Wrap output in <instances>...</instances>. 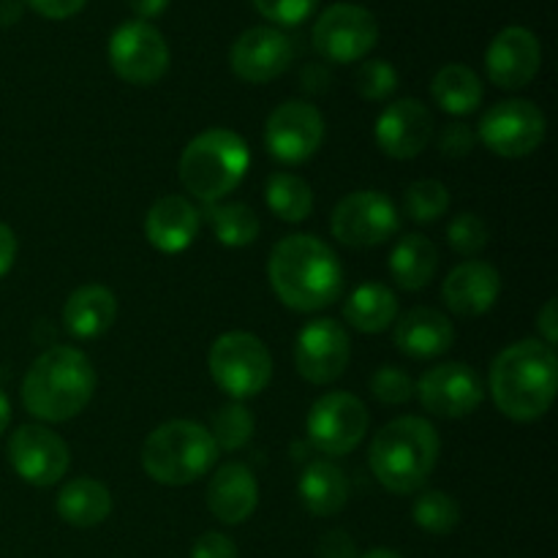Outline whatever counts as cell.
<instances>
[{
    "instance_id": "d6a6232c",
    "label": "cell",
    "mask_w": 558,
    "mask_h": 558,
    "mask_svg": "<svg viewBox=\"0 0 558 558\" xmlns=\"http://www.w3.org/2000/svg\"><path fill=\"white\" fill-rule=\"evenodd\" d=\"M407 216L417 223H430L441 218L450 207V191L439 180H417L403 194Z\"/></svg>"
},
{
    "instance_id": "cb8c5ba5",
    "label": "cell",
    "mask_w": 558,
    "mask_h": 558,
    "mask_svg": "<svg viewBox=\"0 0 558 558\" xmlns=\"http://www.w3.org/2000/svg\"><path fill=\"white\" fill-rule=\"evenodd\" d=\"M118 319V300L101 283H87L80 287L63 308V325L74 338L90 341L104 336Z\"/></svg>"
},
{
    "instance_id": "d6986e66",
    "label": "cell",
    "mask_w": 558,
    "mask_h": 558,
    "mask_svg": "<svg viewBox=\"0 0 558 558\" xmlns=\"http://www.w3.org/2000/svg\"><path fill=\"white\" fill-rule=\"evenodd\" d=\"M434 136V114L417 98L390 104L376 120V145L398 161L417 158Z\"/></svg>"
},
{
    "instance_id": "44dd1931",
    "label": "cell",
    "mask_w": 558,
    "mask_h": 558,
    "mask_svg": "<svg viewBox=\"0 0 558 558\" xmlns=\"http://www.w3.org/2000/svg\"><path fill=\"white\" fill-rule=\"evenodd\" d=\"M259 505V485L245 463H227L207 485V507L223 526H240Z\"/></svg>"
},
{
    "instance_id": "7dc6e473",
    "label": "cell",
    "mask_w": 558,
    "mask_h": 558,
    "mask_svg": "<svg viewBox=\"0 0 558 558\" xmlns=\"http://www.w3.org/2000/svg\"><path fill=\"white\" fill-rule=\"evenodd\" d=\"M9 425H11V403L9 398H5V392L0 390V436L9 430Z\"/></svg>"
},
{
    "instance_id": "603a6c76",
    "label": "cell",
    "mask_w": 558,
    "mask_h": 558,
    "mask_svg": "<svg viewBox=\"0 0 558 558\" xmlns=\"http://www.w3.org/2000/svg\"><path fill=\"white\" fill-rule=\"evenodd\" d=\"M456 341L450 319L436 308H412L398 319L396 347L407 357L430 360L445 354Z\"/></svg>"
},
{
    "instance_id": "7c38bea8",
    "label": "cell",
    "mask_w": 558,
    "mask_h": 558,
    "mask_svg": "<svg viewBox=\"0 0 558 558\" xmlns=\"http://www.w3.org/2000/svg\"><path fill=\"white\" fill-rule=\"evenodd\" d=\"M368 430V409L352 392H327L308 412V439L322 456H349Z\"/></svg>"
},
{
    "instance_id": "d4e9b609",
    "label": "cell",
    "mask_w": 558,
    "mask_h": 558,
    "mask_svg": "<svg viewBox=\"0 0 558 558\" xmlns=\"http://www.w3.org/2000/svg\"><path fill=\"white\" fill-rule=\"evenodd\" d=\"M54 507L69 526L93 529L107 521L109 512H112V494L98 480L76 477L63 485Z\"/></svg>"
},
{
    "instance_id": "bcb514c9",
    "label": "cell",
    "mask_w": 558,
    "mask_h": 558,
    "mask_svg": "<svg viewBox=\"0 0 558 558\" xmlns=\"http://www.w3.org/2000/svg\"><path fill=\"white\" fill-rule=\"evenodd\" d=\"M22 16L20 0H0V25H11Z\"/></svg>"
},
{
    "instance_id": "ee69618b",
    "label": "cell",
    "mask_w": 558,
    "mask_h": 558,
    "mask_svg": "<svg viewBox=\"0 0 558 558\" xmlns=\"http://www.w3.org/2000/svg\"><path fill=\"white\" fill-rule=\"evenodd\" d=\"M16 234L11 232V227H5V223H0V278L9 276V270L14 267V259H16Z\"/></svg>"
},
{
    "instance_id": "5b68a950",
    "label": "cell",
    "mask_w": 558,
    "mask_h": 558,
    "mask_svg": "<svg viewBox=\"0 0 558 558\" xmlns=\"http://www.w3.org/2000/svg\"><path fill=\"white\" fill-rule=\"evenodd\" d=\"M251 167V150L234 131L210 129L191 140L180 156V183L205 205H216L243 183Z\"/></svg>"
},
{
    "instance_id": "6da1fadb",
    "label": "cell",
    "mask_w": 558,
    "mask_h": 558,
    "mask_svg": "<svg viewBox=\"0 0 558 558\" xmlns=\"http://www.w3.org/2000/svg\"><path fill=\"white\" fill-rule=\"evenodd\" d=\"M272 292L300 314L330 308L343 292V267L336 251L314 234H289L272 248L267 265Z\"/></svg>"
},
{
    "instance_id": "277c9868",
    "label": "cell",
    "mask_w": 558,
    "mask_h": 558,
    "mask_svg": "<svg viewBox=\"0 0 558 558\" xmlns=\"http://www.w3.org/2000/svg\"><path fill=\"white\" fill-rule=\"evenodd\" d=\"M439 434L423 417H398L374 436L368 450L376 483L390 494H417L439 461Z\"/></svg>"
},
{
    "instance_id": "9a60e30c",
    "label": "cell",
    "mask_w": 558,
    "mask_h": 558,
    "mask_svg": "<svg viewBox=\"0 0 558 558\" xmlns=\"http://www.w3.org/2000/svg\"><path fill=\"white\" fill-rule=\"evenodd\" d=\"M349 332L332 319H314L300 330L294 343L298 374L311 385H332L349 365Z\"/></svg>"
},
{
    "instance_id": "b9f144b4",
    "label": "cell",
    "mask_w": 558,
    "mask_h": 558,
    "mask_svg": "<svg viewBox=\"0 0 558 558\" xmlns=\"http://www.w3.org/2000/svg\"><path fill=\"white\" fill-rule=\"evenodd\" d=\"M25 3L47 20H69L85 9L87 0H25Z\"/></svg>"
},
{
    "instance_id": "ab89813d",
    "label": "cell",
    "mask_w": 558,
    "mask_h": 558,
    "mask_svg": "<svg viewBox=\"0 0 558 558\" xmlns=\"http://www.w3.org/2000/svg\"><path fill=\"white\" fill-rule=\"evenodd\" d=\"M191 558H238V545L221 532H207L191 548Z\"/></svg>"
},
{
    "instance_id": "e0dca14e",
    "label": "cell",
    "mask_w": 558,
    "mask_h": 558,
    "mask_svg": "<svg viewBox=\"0 0 558 558\" xmlns=\"http://www.w3.org/2000/svg\"><path fill=\"white\" fill-rule=\"evenodd\" d=\"M294 47L289 36L278 27H248L240 33L238 41L232 44L229 52V65L234 74L251 85H265L281 76L292 65Z\"/></svg>"
},
{
    "instance_id": "30bf717a",
    "label": "cell",
    "mask_w": 558,
    "mask_h": 558,
    "mask_svg": "<svg viewBox=\"0 0 558 558\" xmlns=\"http://www.w3.org/2000/svg\"><path fill=\"white\" fill-rule=\"evenodd\" d=\"M379 41V22L357 3H336L314 25V47L332 63L363 60Z\"/></svg>"
},
{
    "instance_id": "9c48e42d",
    "label": "cell",
    "mask_w": 558,
    "mask_h": 558,
    "mask_svg": "<svg viewBox=\"0 0 558 558\" xmlns=\"http://www.w3.org/2000/svg\"><path fill=\"white\" fill-rule=\"evenodd\" d=\"M545 114L526 98H512L490 107L480 120V140L501 158L532 156L545 140Z\"/></svg>"
},
{
    "instance_id": "8fae6325",
    "label": "cell",
    "mask_w": 558,
    "mask_h": 558,
    "mask_svg": "<svg viewBox=\"0 0 558 558\" xmlns=\"http://www.w3.org/2000/svg\"><path fill=\"white\" fill-rule=\"evenodd\" d=\"M109 63L129 85H153L169 69V44L150 22H123L109 38Z\"/></svg>"
},
{
    "instance_id": "3957f363",
    "label": "cell",
    "mask_w": 558,
    "mask_h": 558,
    "mask_svg": "<svg viewBox=\"0 0 558 558\" xmlns=\"http://www.w3.org/2000/svg\"><path fill=\"white\" fill-rule=\"evenodd\" d=\"M96 368L74 347H52L38 354L22 379V403L44 423H65L90 403Z\"/></svg>"
},
{
    "instance_id": "7a4b0ae2",
    "label": "cell",
    "mask_w": 558,
    "mask_h": 558,
    "mask_svg": "<svg viewBox=\"0 0 558 558\" xmlns=\"http://www.w3.org/2000/svg\"><path fill=\"white\" fill-rule=\"evenodd\" d=\"M558 360L548 343L526 338L501 349L490 365V396L505 417L539 420L556 401Z\"/></svg>"
},
{
    "instance_id": "484cf974",
    "label": "cell",
    "mask_w": 558,
    "mask_h": 558,
    "mask_svg": "<svg viewBox=\"0 0 558 558\" xmlns=\"http://www.w3.org/2000/svg\"><path fill=\"white\" fill-rule=\"evenodd\" d=\"M300 499L316 518H332L347 507L349 483L330 461H314L300 477Z\"/></svg>"
},
{
    "instance_id": "5bb4252c",
    "label": "cell",
    "mask_w": 558,
    "mask_h": 558,
    "mask_svg": "<svg viewBox=\"0 0 558 558\" xmlns=\"http://www.w3.org/2000/svg\"><path fill=\"white\" fill-rule=\"evenodd\" d=\"M325 140V118L305 101H287L267 118L265 145L281 163H303Z\"/></svg>"
},
{
    "instance_id": "4316f807",
    "label": "cell",
    "mask_w": 558,
    "mask_h": 558,
    "mask_svg": "<svg viewBox=\"0 0 558 558\" xmlns=\"http://www.w3.org/2000/svg\"><path fill=\"white\" fill-rule=\"evenodd\" d=\"M439 267V251L425 234H407L398 240L390 254L392 281L407 292H420L428 287Z\"/></svg>"
},
{
    "instance_id": "ac0fdd59",
    "label": "cell",
    "mask_w": 558,
    "mask_h": 558,
    "mask_svg": "<svg viewBox=\"0 0 558 558\" xmlns=\"http://www.w3.org/2000/svg\"><path fill=\"white\" fill-rule=\"evenodd\" d=\"M539 65H543L539 38L523 25H510L496 33L488 52H485V71H488L490 82L499 85L501 90L526 87L539 74Z\"/></svg>"
},
{
    "instance_id": "60d3db41",
    "label": "cell",
    "mask_w": 558,
    "mask_h": 558,
    "mask_svg": "<svg viewBox=\"0 0 558 558\" xmlns=\"http://www.w3.org/2000/svg\"><path fill=\"white\" fill-rule=\"evenodd\" d=\"M316 554L319 558H357V545L343 529H330L327 534H322Z\"/></svg>"
},
{
    "instance_id": "f1b7e54d",
    "label": "cell",
    "mask_w": 558,
    "mask_h": 558,
    "mask_svg": "<svg viewBox=\"0 0 558 558\" xmlns=\"http://www.w3.org/2000/svg\"><path fill=\"white\" fill-rule=\"evenodd\" d=\"M430 93L434 101L450 114H472L483 104V82L463 63L441 65L430 82Z\"/></svg>"
},
{
    "instance_id": "ba28073f",
    "label": "cell",
    "mask_w": 558,
    "mask_h": 558,
    "mask_svg": "<svg viewBox=\"0 0 558 558\" xmlns=\"http://www.w3.org/2000/svg\"><path fill=\"white\" fill-rule=\"evenodd\" d=\"M401 227L396 205L381 191H354L343 196L330 218L336 240L349 248H374L387 243Z\"/></svg>"
},
{
    "instance_id": "4dcf8cb0",
    "label": "cell",
    "mask_w": 558,
    "mask_h": 558,
    "mask_svg": "<svg viewBox=\"0 0 558 558\" xmlns=\"http://www.w3.org/2000/svg\"><path fill=\"white\" fill-rule=\"evenodd\" d=\"M218 243L227 248H245L259 238V218L248 205H207L205 210Z\"/></svg>"
},
{
    "instance_id": "7402d4cb",
    "label": "cell",
    "mask_w": 558,
    "mask_h": 558,
    "mask_svg": "<svg viewBox=\"0 0 558 558\" xmlns=\"http://www.w3.org/2000/svg\"><path fill=\"white\" fill-rule=\"evenodd\" d=\"M199 210L185 196H161L145 216V234L161 254H180L199 234Z\"/></svg>"
},
{
    "instance_id": "2e32d148",
    "label": "cell",
    "mask_w": 558,
    "mask_h": 558,
    "mask_svg": "<svg viewBox=\"0 0 558 558\" xmlns=\"http://www.w3.org/2000/svg\"><path fill=\"white\" fill-rule=\"evenodd\" d=\"M425 412L436 417H466L477 412L485 398V387L477 371L463 363H441L423 374L414 387Z\"/></svg>"
},
{
    "instance_id": "8992f818",
    "label": "cell",
    "mask_w": 558,
    "mask_h": 558,
    "mask_svg": "<svg viewBox=\"0 0 558 558\" xmlns=\"http://www.w3.org/2000/svg\"><path fill=\"white\" fill-rule=\"evenodd\" d=\"M218 447L210 430L191 420L163 423L142 447V466L158 485H189L210 472Z\"/></svg>"
},
{
    "instance_id": "c3c4849f",
    "label": "cell",
    "mask_w": 558,
    "mask_h": 558,
    "mask_svg": "<svg viewBox=\"0 0 558 558\" xmlns=\"http://www.w3.org/2000/svg\"><path fill=\"white\" fill-rule=\"evenodd\" d=\"M357 558H403V556L396 554V550H390V548H374V550H368L365 556H357Z\"/></svg>"
},
{
    "instance_id": "4fadbf2b",
    "label": "cell",
    "mask_w": 558,
    "mask_h": 558,
    "mask_svg": "<svg viewBox=\"0 0 558 558\" xmlns=\"http://www.w3.org/2000/svg\"><path fill=\"white\" fill-rule=\"evenodd\" d=\"M9 461L27 485L49 488L65 477L71 452L54 430L44 425H20L9 439Z\"/></svg>"
},
{
    "instance_id": "f35d334b",
    "label": "cell",
    "mask_w": 558,
    "mask_h": 558,
    "mask_svg": "<svg viewBox=\"0 0 558 558\" xmlns=\"http://www.w3.org/2000/svg\"><path fill=\"white\" fill-rule=\"evenodd\" d=\"M474 142H477V136H474V131L469 125L452 123L447 129H441L439 150L450 158H463L474 150Z\"/></svg>"
},
{
    "instance_id": "74e56055",
    "label": "cell",
    "mask_w": 558,
    "mask_h": 558,
    "mask_svg": "<svg viewBox=\"0 0 558 558\" xmlns=\"http://www.w3.org/2000/svg\"><path fill=\"white\" fill-rule=\"evenodd\" d=\"M251 3H254V9L265 20L283 27H292L308 20L316 5H319V0H251Z\"/></svg>"
},
{
    "instance_id": "836d02e7",
    "label": "cell",
    "mask_w": 558,
    "mask_h": 558,
    "mask_svg": "<svg viewBox=\"0 0 558 558\" xmlns=\"http://www.w3.org/2000/svg\"><path fill=\"white\" fill-rule=\"evenodd\" d=\"M213 441L218 450H240L254 436V417L243 403H227L213 417Z\"/></svg>"
},
{
    "instance_id": "7bdbcfd3",
    "label": "cell",
    "mask_w": 558,
    "mask_h": 558,
    "mask_svg": "<svg viewBox=\"0 0 558 558\" xmlns=\"http://www.w3.org/2000/svg\"><path fill=\"white\" fill-rule=\"evenodd\" d=\"M537 330L543 332V343H548V347L554 349L556 341H558V303H556V298H550L548 303L543 305V311L537 314Z\"/></svg>"
},
{
    "instance_id": "83f0119b",
    "label": "cell",
    "mask_w": 558,
    "mask_h": 558,
    "mask_svg": "<svg viewBox=\"0 0 558 558\" xmlns=\"http://www.w3.org/2000/svg\"><path fill=\"white\" fill-rule=\"evenodd\" d=\"M398 298L385 283H363L343 303V319L360 332H381L396 322Z\"/></svg>"
},
{
    "instance_id": "f546056e",
    "label": "cell",
    "mask_w": 558,
    "mask_h": 558,
    "mask_svg": "<svg viewBox=\"0 0 558 558\" xmlns=\"http://www.w3.org/2000/svg\"><path fill=\"white\" fill-rule=\"evenodd\" d=\"M267 207L276 213L281 221L300 223L311 216L314 210V191L303 178L289 172H276L267 178L265 185Z\"/></svg>"
},
{
    "instance_id": "e575fe53",
    "label": "cell",
    "mask_w": 558,
    "mask_h": 558,
    "mask_svg": "<svg viewBox=\"0 0 558 558\" xmlns=\"http://www.w3.org/2000/svg\"><path fill=\"white\" fill-rule=\"evenodd\" d=\"M488 227L477 213H461L447 227V243L461 256H477L488 245Z\"/></svg>"
},
{
    "instance_id": "52a82bcc",
    "label": "cell",
    "mask_w": 558,
    "mask_h": 558,
    "mask_svg": "<svg viewBox=\"0 0 558 558\" xmlns=\"http://www.w3.org/2000/svg\"><path fill=\"white\" fill-rule=\"evenodd\" d=\"M210 376L229 398L245 401L267 390L272 379V357L251 332H223L210 349Z\"/></svg>"
},
{
    "instance_id": "ffe728a7",
    "label": "cell",
    "mask_w": 558,
    "mask_h": 558,
    "mask_svg": "<svg viewBox=\"0 0 558 558\" xmlns=\"http://www.w3.org/2000/svg\"><path fill=\"white\" fill-rule=\"evenodd\" d=\"M501 292V276L488 262L469 259L458 265L450 276L445 278L441 298L452 314L472 319V316L488 314L496 305Z\"/></svg>"
},
{
    "instance_id": "f6af8a7d",
    "label": "cell",
    "mask_w": 558,
    "mask_h": 558,
    "mask_svg": "<svg viewBox=\"0 0 558 558\" xmlns=\"http://www.w3.org/2000/svg\"><path fill=\"white\" fill-rule=\"evenodd\" d=\"M131 11L136 14V20L147 22V20H156V16H161L163 11H167L169 0H129Z\"/></svg>"
},
{
    "instance_id": "d590c367",
    "label": "cell",
    "mask_w": 558,
    "mask_h": 558,
    "mask_svg": "<svg viewBox=\"0 0 558 558\" xmlns=\"http://www.w3.org/2000/svg\"><path fill=\"white\" fill-rule=\"evenodd\" d=\"M398 74L387 60H368L357 71V90L368 101H385L396 93Z\"/></svg>"
},
{
    "instance_id": "1f68e13d",
    "label": "cell",
    "mask_w": 558,
    "mask_h": 558,
    "mask_svg": "<svg viewBox=\"0 0 558 558\" xmlns=\"http://www.w3.org/2000/svg\"><path fill=\"white\" fill-rule=\"evenodd\" d=\"M412 518L423 532L428 534H450L461 523V507L445 490H423L414 499Z\"/></svg>"
},
{
    "instance_id": "8d00e7d4",
    "label": "cell",
    "mask_w": 558,
    "mask_h": 558,
    "mask_svg": "<svg viewBox=\"0 0 558 558\" xmlns=\"http://www.w3.org/2000/svg\"><path fill=\"white\" fill-rule=\"evenodd\" d=\"M371 392L379 403H390V407H401L414 396V385L409 379L407 371L396 368V365H385L371 379Z\"/></svg>"
}]
</instances>
